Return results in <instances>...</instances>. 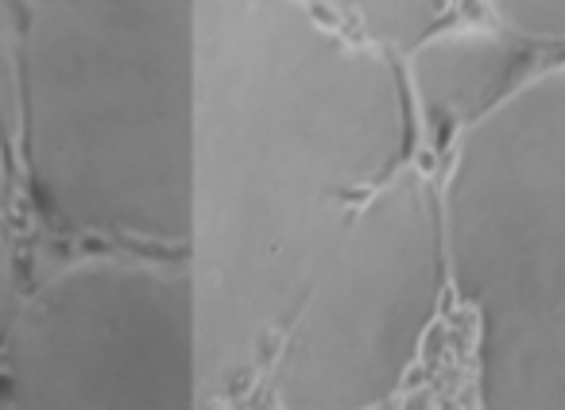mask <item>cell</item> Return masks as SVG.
<instances>
[{
	"instance_id": "obj_1",
	"label": "cell",
	"mask_w": 565,
	"mask_h": 410,
	"mask_svg": "<svg viewBox=\"0 0 565 410\" xmlns=\"http://www.w3.org/2000/svg\"><path fill=\"white\" fill-rule=\"evenodd\" d=\"M395 55L310 0H198L186 276L205 399L264 379L318 268L411 166Z\"/></svg>"
},
{
	"instance_id": "obj_2",
	"label": "cell",
	"mask_w": 565,
	"mask_h": 410,
	"mask_svg": "<svg viewBox=\"0 0 565 410\" xmlns=\"http://www.w3.org/2000/svg\"><path fill=\"white\" fill-rule=\"evenodd\" d=\"M198 0H20L12 163L89 252L186 256Z\"/></svg>"
},
{
	"instance_id": "obj_3",
	"label": "cell",
	"mask_w": 565,
	"mask_h": 410,
	"mask_svg": "<svg viewBox=\"0 0 565 410\" xmlns=\"http://www.w3.org/2000/svg\"><path fill=\"white\" fill-rule=\"evenodd\" d=\"M438 186L472 317L465 410H565V63L465 128Z\"/></svg>"
},
{
	"instance_id": "obj_4",
	"label": "cell",
	"mask_w": 565,
	"mask_h": 410,
	"mask_svg": "<svg viewBox=\"0 0 565 410\" xmlns=\"http://www.w3.org/2000/svg\"><path fill=\"white\" fill-rule=\"evenodd\" d=\"M454 291L441 186L415 163L369 197L264 368L275 410H384Z\"/></svg>"
},
{
	"instance_id": "obj_5",
	"label": "cell",
	"mask_w": 565,
	"mask_h": 410,
	"mask_svg": "<svg viewBox=\"0 0 565 410\" xmlns=\"http://www.w3.org/2000/svg\"><path fill=\"white\" fill-rule=\"evenodd\" d=\"M186 260L86 252L0 322V410H198Z\"/></svg>"
},
{
	"instance_id": "obj_6",
	"label": "cell",
	"mask_w": 565,
	"mask_h": 410,
	"mask_svg": "<svg viewBox=\"0 0 565 410\" xmlns=\"http://www.w3.org/2000/svg\"><path fill=\"white\" fill-rule=\"evenodd\" d=\"M411 105L441 132L461 136L519 86V40L495 24H446L403 55Z\"/></svg>"
},
{
	"instance_id": "obj_7",
	"label": "cell",
	"mask_w": 565,
	"mask_h": 410,
	"mask_svg": "<svg viewBox=\"0 0 565 410\" xmlns=\"http://www.w3.org/2000/svg\"><path fill=\"white\" fill-rule=\"evenodd\" d=\"M449 9L454 0H333V17H341V28L395 58L446 28Z\"/></svg>"
},
{
	"instance_id": "obj_8",
	"label": "cell",
	"mask_w": 565,
	"mask_h": 410,
	"mask_svg": "<svg viewBox=\"0 0 565 410\" xmlns=\"http://www.w3.org/2000/svg\"><path fill=\"white\" fill-rule=\"evenodd\" d=\"M484 9L519 43H565V0H484Z\"/></svg>"
},
{
	"instance_id": "obj_9",
	"label": "cell",
	"mask_w": 565,
	"mask_h": 410,
	"mask_svg": "<svg viewBox=\"0 0 565 410\" xmlns=\"http://www.w3.org/2000/svg\"><path fill=\"white\" fill-rule=\"evenodd\" d=\"M12 143L0 120V322H4V291L12 276Z\"/></svg>"
}]
</instances>
